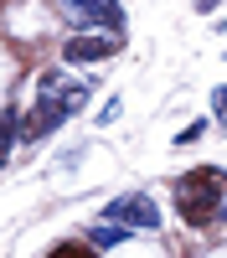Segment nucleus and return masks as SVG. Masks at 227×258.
<instances>
[{
  "label": "nucleus",
  "instance_id": "2",
  "mask_svg": "<svg viewBox=\"0 0 227 258\" xmlns=\"http://www.w3.org/2000/svg\"><path fill=\"white\" fill-rule=\"evenodd\" d=\"M222 197H227V176H222L217 165H201V170H191V176L176 181V212L191 227L217 222L222 217Z\"/></svg>",
  "mask_w": 227,
  "mask_h": 258
},
{
  "label": "nucleus",
  "instance_id": "7",
  "mask_svg": "<svg viewBox=\"0 0 227 258\" xmlns=\"http://www.w3.org/2000/svg\"><path fill=\"white\" fill-rule=\"evenodd\" d=\"M47 258H98V253H93V243H57Z\"/></svg>",
  "mask_w": 227,
  "mask_h": 258
},
{
  "label": "nucleus",
  "instance_id": "4",
  "mask_svg": "<svg viewBox=\"0 0 227 258\" xmlns=\"http://www.w3.org/2000/svg\"><path fill=\"white\" fill-rule=\"evenodd\" d=\"M114 52H119V36L114 31H78V36H67V47H62L67 62H103Z\"/></svg>",
  "mask_w": 227,
  "mask_h": 258
},
{
  "label": "nucleus",
  "instance_id": "9",
  "mask_svg": "<svg viewBox=\"0 0 227 258\" xmlns=\"http://www.w3.org/2000/svg\"><path fill=\"white\" fill-rule=\"evenodd\" d=\"M11 135H16V114H6V119H0V155H6V145H11Z\"/></svg>",
  "mask_w": 227,
  "mask_h": 258
},
{
  "label": "nucleus",
  "instance_id": "11",
  "mask_svg": "<svg viewBox=\"0 0 227 258\" xmlns=\"http://www.w3.org/2000/svg\"><path fill=\"white\" fill-rule=\"evenodd\" d=\"M212 98H217V119H227V88H217Z\"/></svg>",
  "mask_w": 227,
  "mask_h": 258
},
{
  "label": "nucleus",
  "instance_id": "5",
  "mask_svg": "<svg viewBox=\"0 0 227 258\" xmlns=\"http://www.w3.org/2000/svg\"><path fill=\"white\" fill-rule=\"evenodd\" d=\"M67 11L98 31H119V0H67Z\"/></svg>",
  "mask_w": 227,
  "mask_h": 258
},
{
  "label": "nucleus",
  "instance_id": "8",
  "mask_svg": "<svg viewBox=\"0 0 227 258\" xmlns=\"http://www.w3.org/2000/svg\"><path fill=\"white\" fill-rule=\"evenodd\" d=\"M201 135H206V119H196V124L176 129V145H191V140H201Z\"/></svg>",
  "mask_w": 227,
  "mask_h": 258
},
{
  "label": "nucleus",
  "instance_id": "1",
  "mask_svg": "<svg viewBox=\"0 0 227 258\" xmlns=\"http://www.w3.org/2000/svg\"><path fill=\"white\" fill-rule=\"evenodd\" d=\"M83 103H88V83H83V78H72V73H41L36 78V109L21 114L16 135L21 140H47L67 114L83 109Z\"/></svg>",
  "mask_w": 227,
  "mask_h": 258
},
{
  "label": "nucleus",
  "instance_id": "6",
  "mask_svg": "<svg viewBox=\"0 0 227 258\" xmlns=\"http://www.w3.org/2000/svg\"><path fill=\"white\" fill-rule=\"evenodd\" d=\"M124 238H129V227H119V222H98L88 243H93V248H114V243H124Z\"/></svg>",
  "mask_w": 227,
  "mask_h": 258
},
{
  "label": "nucleus",
  "instance_id": "12",
  "mask_svg": "<svg viewBox=\"0 0 227 258\" xmlns=\"http://www.w3.org/2000/svg\"><path fill=\"white\" fill-rule=\"evenodd\" d=\"M222 217H227V197H222Z\"/></svg>",
  "mask_w": 227,
  "mask_h": 258
},
{
  "label": "nucleus",
  "instance_id": "3",
  "mask_svg": "<svg viewBox=\"0 0 227 258\" xmlns=\"http://www.w3.org/2000/svg\"><path fill=\"white\" fill-rule=\"evenodd\" d=\"M103 222L150 232V227H160V207H155V197H144V191H129V197H114L109 207H103Z\"/></svg>",
  "mask_w": 227,
  "mask_h": 258
},
{
  "label": "nucleus",
  "instance_id": "10",
  "mask_svg": "<svg viewBox=\"0 0 227 258\" xmlns=\"http://www.w3.org/2000/svg\"><path fill=\"white\" fill-rule=\"evenodd\" d=\"M114 119H119V98H109V103L98 109V124H114Z\"/></svg>",
  "mask_w": 227,
  "mask_h": 258
}]
</instances>
